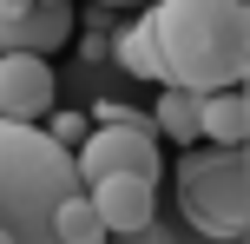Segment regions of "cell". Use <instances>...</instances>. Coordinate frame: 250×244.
I'll use <instances>...</instances> for the list:
<instances>
[{"label": "cell", "mask_w": 250, "mask_h": 244, "mask_svg": "<svg viewBox=\"0 0 250 244\" xmlns=\"http://www.w3.org/2000/svg\"><path fill=\"white\" fill-rule=\"evenodd\" d=\"M151 33L165 46L171 86L230 92L250 73V7L244 0H151Z\"/></svg>", "instance_id": "6da1fadb"}, {"label": "cell", "mask_w": 250, "mask_h": 244, "mask_svg": "<svg viewBox=\"0 0 250 244\" xmlns=\"http://www.w3.org/2000/svg\"><path fill=\"white\" fill-rule=\"evenodd\" d=\"M73 192H86L73 152H60L40 126L0 119V244H60L53 211Z\"/></svg>", "instance_id": "7a4b0ae2"}, {"label": "cell", "mask_w": 250, "mask_h": 244, "mask_svg": "<svg viewBox=\"0 0 250 244\" xmlns=\"http://www.w3.org/2000/svg\"><path fill=\"white\" fill-rule=\"evenodd\" d=\"M178 211L198 224L204 238L237 244L250 224V158L244 145L224 152V145H191L178 158Z\"/></svg>", "instance_id": "3957f363"}, {"label": "cell", "mask_w": 250, "mask_h": 244, "mask_svg": "<svg viewBox=\"0 0 250 244\" xmlns=\"http://www.w3.org/2000/svg\"><path fill=\"white\" fill-rule=\"evenodd\" d=\"M73 172L79 185H99V178H119V172H138V178H165V152H158V126L151 119H119V126H92L86 145L73 152Z\"/></svg>", "instance_id": "277c9868"}, {"label": "cell", "mask_w": 250, "mask_h": 244, "mask_svg": "<svg viewBox=\"0 0 250 244\" xmlns=\"http://www.w3.org/2000/svg\"><path fill=\"white\" fill-rule=\"evenodd\" d=\"M46 112H53V60L0 53V119H13V126H40Z\"/></svg>", "instance_id": "5b68a950"}, {"label": "cell", "mask_w": 250, "mask_h": 244, "mask_svg": "<svg viewBox=\"0 0 250 244\" xmlns=\"http://www.w3.org/2000/svg\"><path fill=\"white\" fill-rule=\"evenodd\" d=\"M86 198L99 205V218H105V231H112V238L158 224V178L119 172V178H99V185H86Z\"/></svg>", "instance_id": "8992f818"}, {"label": "cell", "mask_w": 250, "mask_h": 244, "mask_svg": "<svg viewBox=\"0 0 250 244\" xmlns=\"http://www.w3.org/2000/svg\"><path fill=\"white\" fill-rule=\"evenodd\" d=\"M79 20H73V0H46V7H26V20L7 33L0 53H33V60H53L60 46H73Z\"/></svg>", "instance_id": "52a82bcc"}, {"label": "cell", "mask_w": 250, "mask_h": 244, "mask_svg": "<svg viewBox=\"0 0 250 244\" xmlns=\"http://www.w3.org/2000/svg\"><path fill=\"white\" fill-rule=\"evenodd\" d=\"M198 139L204 145H224V152H237V145L250 139V99H244V86L204 92V99H198Z\"/></svg>", "instance_id": "ba28073f"}, {"label": "cell", "mask_w": 250, "mask_h": 244, "mask_svg": "<svg viewBox=\"0 0 250 244\" xmlns=\"http://www.w3.org/2000/svg\"><path fill=\"white\" fill-rule=\"evenodd\" d=\"M112 60L132 79H145V86H171V66H165V46H158V33H151V20L119 26V33H112Z\"/></svg>", "instance_id": "9c48e42d"}, {"label": "cell", "mask_w": 250, "mask_h": 244, "mask_svg": "<svg viewBox=\"0 0 250 244\" xmlns=\"http://www.w3.org/2000/svg\"><path fill=\"white\" fill-rule=\"evenodd\" d=\"M151 126H158V139H171V145H204L198 139V92H185V86H158V106H151Z\"/></svg>", "instance_id": "30bf717a"}, {"label": "cell", "mask_w": 250, "mask_h": 244, "mask_svg": "<svg viewBox=\"0 0 250 244\" xmlns=\"http://www.w3.org/2000/svg\"><path fill=\"white\" fill-rule=\"evenodd\" d=\"M53 231H60V244H112V231H105L99 205H92L86 192L60 198V211H53Z\"/></svg>", "instance_id": "8fae6325"}, {"label": "cell", "mask_w": 250, "mask_h": 244, "mask_svg": "<svg viewBox=\"0 0 250 244\" xmlns=\"http://www.w3.org/2000/svg\"><path fill=\"white\" fill-rule=\"evenodd\" d=\"M86 132H92L86 112H53V119H46V139L60 145V152H79V145H86Z\"/></svg>", "instance_id": "7c38bea8"}, {"label": "cell", "mask_w": 250, "mask_h": 244, "mask_svg": "<svg viewBox=\"0 0 250 244\" xmlns=\"http://www.w3.org/2000/svg\"><path fill=\"white\" fill-rule=\"evenodd\" d=\"M73 40H79V53H86L92 66H99V60H112V33H105V26H99V33H73Z\"/></svg>", "instance_id": "4fadbf2b"}, {"label": "cell", "mask_w": 250, "mask_h": 244, "mask_svg": "<svg viewBox=\"0 0 250 244\" xmlns=\"http://www.w3.org/2000/svg\"><path fill=\"white\" fill-rule=\"evenodd\" d=\"M26 7H33V0H0V46H7V33L26 20Z\"/></svg>", "instance_id": "5bb4252c"}, {"label": "cell", "mask_w": 250, "mask_h": 244, "mask_svg": "<svg viewBox=\"0 0 250 244\" xmlns=\"http://www.w3.org/2000/svg\"><path fill=\"white\" fill-rule=\"evenodd\" d=\"M112 244H178L165 224H145V231H125V238H112Z\"/></svg>", "instance_id": "9a60e30c"}, {"label": "cell", "mask_w": 250, "mask_h": 244, "mask_svg": "<svg viewBox=\"0 0 250 244\" xmlns=\"http://www.w3.org/2000/svg\"><path fill=\"white\" fill-rule=\"evenodd\" d=\"M244 7H250V0H244ZM244 99H250V73H244ZM244 158H250V139H244ZM237 244H250V224H244V238Z\"/></svg>", "instance_id": "2e32d148"}, {"label": "cell", "mask_w": 250, "mask_h": 244, "mask_svg": "<svg viewBox=\"0 0 250 244\" xmlns=\"http://www.w3.org/2000/svg\"><path fill=\"white\" fill-rule=\"evenodd\" d=\"M92 7H151V0H92Z\"/></svg>", "instance_id": "e0dca14e"}, {"label": "cell", "mask_w": 250, "mask_h": 244, "mask_svg": "<svg viewBox=\"0 0 250 244\" xmlns=\"http://www.w3.org/2000/svg\"><path fill=\"white\" fill-rule=\"evenodd\" d=\"M33 7H46V0H33Z\"/></svg>", "instance_id": "ac0fdd59"}]
</instances>
